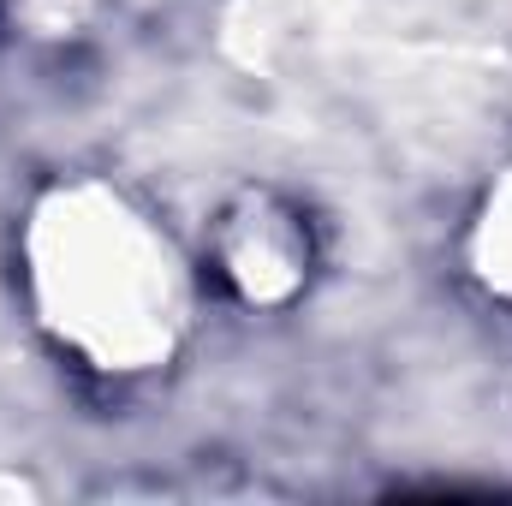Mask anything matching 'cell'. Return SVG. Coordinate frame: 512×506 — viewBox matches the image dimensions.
<instances>
[{
	"instance_id": "1",
	"label": "cell",
	"mask_w": 512,
	"mask_h": 506,
	"mask_svg": "<svg viewBox=\"0 0 512 506\" xmlns=\"http://www.w3.org/2000/svg\"><path fill=\"white\" fill-rule=\"evenodd\" d=\"M24 280L48 340L102 376H149L185 340V262L108 179H66L36 197Z\"/></svg>"
},
{
	"instance_id": "2",
	"label": "cell",
	"mask_w": 512,
	"mask_h": 506,
	"mask_svg": "<svg viewBox=\"0 0 512 506\" xmlns=\"http://www.w3.org/2000/svg\"><path fill=\"white\" fill-rule=\"evenodd\" d=\"M209 262L239 304L280 310L316 274V233L292 197L274 185H245L209 221Z\"/></svg>"
},
{
	"instance_id": "3",
	"label": "cell",
	"mask_w": 512,
	"mask_h": 506,
	"mask_svg": "<svg viewBox=\"0 0 512 506\" xmlns=\"http://www.w3.org/2000/svg\"><path fill=\"white\" fill-rule=\"evenodd\" d=\"M471 268L495 298L512 304V167L501 173V185L483 197V209L471 221Z\"/></svg>"
},
{
	"instance_id": "4",
	"label": "cell",
	"mask_w": 512,
	"mask_h": 506,
	"mask_svg": "<svg viewBox=\"0 0 512 506\" xmlns=\"http://www.w3.org/2000/svg\"><path fill=\"white\" fill-rule=\"evenodd\" d=\"M96 0H6L12 24H24L30 36H72L90 18Z\"/></svg>"
}]
</instances>
